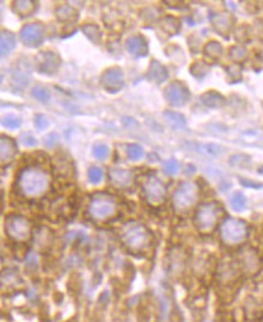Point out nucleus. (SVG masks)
Listing matches in <instances>:
<instances>
[{
	"label": "nucleus",
	"mask_w": 263,
	"mask_h": 322,
	"mask_svg": "<svg viewBox=\"0 0 263 322\" xmlns=\"http://www.w3.org/2000/svg\"><path fill=\"white\" fill-rule=\"evenodd\" d=\"M18 186L24 196H41L49 187V176L39 168H27L19 174Z\"/></svg>",
	"instance_id": "f257e3e1"
},
{
	"label": "nucleus",
	"mask_w": 263,
	"mask_h": 322,
	"mask_svg": "<svg viewBox=\"0 0 263 322\" xmlns=\"http://www.w3.org/2000/svg\"><path fill=\"white\" fill-rule=\"evenodd\" d=\"M122 242L133 252H139L149 245L150 234L143 225L138 222H129L122 228Z\"/></svg>",
	"instance_id": "f03ea898"
},
{
	"label": "nucleus",
	"mask_w": 263,
	"mask_h": 322,
	"mask_svg": "<svg viewBox=\"0 0 263 322\" xmlns=\"http://www.w3.org/2000/svg\"><path fill=\"white\" fill-rule=\"evenodd\" d=\"M220 236L227 245H238L248 237L247 223L238 219H227L222 223Z\"/></svg>",
	"instance_id": "7ed1b4c3"
},
{
	"label": "nucleus",
	"mask_w": 263,
	"mask_h": 322,
	"mask_svg": "<svg viewBox=\"0 0 263 322\" xmlns=\"http://www.w3.org/2000/svg\"><path fill=\"white\" fill-rule=\"evenodd\" d=\"M116 211V202L111 196L105 193H98L93 196L89 203L88 214L90 217L98 221L109 219Z\"/></svg>",
	"instance_id": "20e7f679"
},
{
	"label": "nucleus",
	"mask_w": 263,
	"mask_h": 322,
	"mask_svg": "<svg viewBox=\"0 0 263 322\" xmlns=\"http://www.w3.org/2000/svg\"><path fill=\"white\" fill-rule=\"evenodd\" d=\"M221 215V208L217 203H205L198 208L196 213V225L202 232H210L215 227Z\"/></svg>",
	"instance_id": "39448f33"
},
{
	"label": "nucleus",
	"mask_w": 263,
	"mask_h": 322,
	"mask_svg": "<svg viewBox=\"0 0 263 322\" xmlns=\"http://www.w3.org/2000/svg\"><path fill=\"white\" fill-rule=\"evenodd\" d=\"M198 199V188L192 182H181L174 192L173 203L177 210H188L196 204Z\"/></svg>",
	"instance_id": "423d86ee"
},
{
	"label": "nucleus",
	"mask_w": 263,
	"mask_h": 322,
	"mask_svg": "<svg viewBox=\"0 0 263 322\" xmlns=\"http://www.w3.org/2000/svg\"><path fill=\"white\" fill-rule=\"evenodd\" d=\"M144 194L151 204H160L166 198V187L160 179L151 175L148 176L143 185Z\"/></svg>",
	"instance_id": "0eeeda50"
},
{
	"label": "nucleus",
	"mask_w": 263,
	"mask_h": 322,
	"mask_svg": "<svg viewBox=\"0 0 263 322\" xmlns=\"http://www.w3.org/2000/svg\"><path fill=\"white\" fill-rule=\"evenodd\" d=\"M165 97L167 101L173 106H182L187 103L189 92L187 87L180 81H173L165 89Z\"/></svg>",
	"instance_id": "6e6552de"
},
{
	"label": "nucleus",
	"mask_w": 263,
	"mask_h": 322,
	"mask_svg": "<svg viewBox=\"0 0 263 322\" xmlns=\"http://www.w3.org/2000/svg\"><path fill=\"white\" fill-rule=\"evenodd\" d=\"M6 231L11 238L25 240L30 233L29 222L22 216H10L6 220Z\"/></svg>",
	"instance_id": "1a4fd4ad"
},
{
	"label": "nucleus",
	"mask_w": 263,
	"mask_h": 322,
	"mask_svg": "<svg viewBox=\"0 0 263 322\" xmlns=\"http://www.w3.org/2000/svg\"><path fill=\"white\" fill-rule=\"evenodd\" d=\"M45 29L44 25L40 23H29L25 24L21 29V40L23 41L24 45L28 46H38L44 40Z\"/></svg>",
	"instance_id": "9d476101"
},
{
	"label": "nucleus",
	"mask_w": 263,
	"mask_h": 322,
	"mask_svg": "<svg viewBox=\"0 0 263 322\" xmlns=\"http://www.w3.org/2000/svg\"><path fill=\"white\" fill-rule=\"evenodd\" d=\"M100 82L107 92H118L124 84L123 73L118 68H110L101 75Z\"/></svg>",
	"instance_id": "9b49d317"
},
{
	"label": "nucleus",
	"mask_w": 263,
	"mask_h": 322,
	"mask_svg": "<svg viewBox=\"0 0 263 322\" xmlns=\"http://www.w3.org/2000/svg\"><path fill=\"white\" fill-rule=\"evenodd\" d=\"M36 66L42 74H55L61 66V59L56 53L51 51H44L36 56Z\"/></svg>",
	"instance_id": "f8f14e48"
},
{
	"label": "nucleus",
	"mask_w": 263,
	"mask_h": 322,
	"mask_svg": "<svg viewBox=\"0 0 263 322\" xmlns=\"http://www.w3.org/2000/svg\"><path fill=\"white\" fill-rule=\"evenodd\" d=\"M17 154L16 143L11 138L0 137V166L10 164Z\"/></svg>",
	"instance_id": "ddd939ff"
},
{
	"label": "nucleus",
	"mask_w": 263,
	"mask_h": 322,
	"mask_svg": "<svg viewBox=\"0 0 263 322\" xmlns=\"http://www.w3.org/2000/svg\"><path fill=\"white\" fill-rule=\"evenodd\" d=\"M126 49L135 57H144V56L148 55L149 51L148 42H146L145 38L141 35H133L127 39Z\"/></svg>",
	"instance_id": "4468645a"
},
{
	"label": "nucleus",
	"mask_w": 263,
	"mask_h": 322,
	"mask_svg": "<svg viewBox=\"0 0 263 322\" xmlns=\"http://www.w3.org/2000/svg\"><path fill=\"white\" fill-rule=\"evenodd\" d=\"M110 181L117 188H126L132 183L133 174L131 170L120 168H112L109 171Z\"/></svg>",
	"instance_id": "2eb2a0df"
},
{
	"label": "nucleus",
	"mask_w": 263,
	"mask_h": 322,
	"mask_svg": "<svg viewBox=\"0 0 263 322\" xmlns=\"http://www.w3.org/2000/svg\"><path fill=\"white\" fill-rule=\"evenodd\" d=\"M233 16L228 12H221L217 13V15L214 16L213 18V25L216 29V32L221 35H225L227 34L233 27Z\"/></svg>",
	"instance_id": "dca6fc26"
},
{
	"label": "nucleus",
	"mask_w": 263,
	"mask_h": 322,
	"mask_svg": "<svg viewBox=\"0 0 263 322\" xmlns=\"http://www.w3.org/2000/svg\"><path fill=\"white\" fill-rule=\"evenodd\" d=\"M148 78L155 83H162L168 79V72L160 62L152 61L148 70Z\"/></svg>",
	"instance_id": "f3484780"
},
{
	"label": "nucleus",
	"mask_w": 263,
	"mask_h": 322,
	"mask_svg": "<svg viewBox=\"0 0 263 322\" xmlns=\"http://www.w3.org/2000/svg\"><path fill=\"white\" fill-rule=\"evenodd\" d=\"M16 46V38L11 32H0V56L10 53Z\"/></svg>",
	"instance_id": "a211bd4d"
},
{
	"label": "nucleus",
	"mask_w": 263,
	"mask_h": 322,
	"mask_svg": "<svg viewBox=\"0 0 263 322\" xmlns=\"http://www.w3.org/2000/svg\"><path fill=\"white\" fill-rule=\"evenodd\" d=\"M36 10V2L32 0H19L13 2V11L19 16H29Z\"/></svg>",
	"instance_id": "6ab92c4d"
},
{
	"label": "nucleus",
	"mask_w": 263,
	"mask_h": 322,
	"mask_svg": "<svg viewBox=\"0 0 263 322\" xmlns=\"http://www.w3.org/2000/svg\"><path fill=\"white\" fill-rule=\"evenodd\" d=\"M202 101L203 104L208 107L216 109V107H221L223 104H225V98H223L220 93L215 91H209L202 95Z\"/></svg>",
	"instance_id": "aec40b11"
},
{
	"label": "nucleus",
	"mask_w": 263,
	"mask_h": 322,
	"mask_svg": "<svg viewBox=\"0 0 263 322\" xmlns=\"http://www.w3.org/2000/svg\"><path fill=\"white\" fill-rule=\"evenodd\" d=\"M161 27H162V29L165 30L166 33L173 35V34H176L179 32V19H176L173 16H167L162 19V22H161Z\"/></svg>",
	"instance_id": "412c9836"
},
{
	"label": "nucleus",
	"mask_w": 263,
	"mask_h": 322,
	"mask_svg": "<svg viewBox=\"0 0 263 322\" xmlns=\"http://www.w3.org/2000/svg\"><path fill=\"white\" fill-rule=\"evenodd\" d=\"M83 32L85 33V35H86L90 41L94 42V44H99V42H100L101 33L98 25L92 23L85 24L83 27Z\"/></svg>",
	"instance_id": "4be33fe9"
},
{
	"label": "nucleus",
	"mask_w": 263,
	"mask_h": 322,
	"mask_svg": "<svg viewBox=\"0 0 263 322\" xmlns=\"http://www.w3.org/2000/svg\"><path fill=\"white\" fill-rule=\"evenodd\" d=\"M165 116H166L167 121H168V123L171 124L172 127H174V128L181 129V128H183V127L186 126L185 117H183V116L181 114H179V112L167 111L165 114Z\"/></svg>",
	"instance_id": "5701e85b"
},
{
	"label": "nucleus",
	"mask_w": 263,
	"mask_h": 322,
	"mask_svg": "<svg viewBox=\"0 0 263 322\" xmlns=\"http://www.w3.org/2000/svg\"><path fill=\"white\" fill-rule=\"evenodd\" d=\"M204 53L206 57L211 59H217L222 55V46L217 41H209L204 47Z\"/></svg>",
	"instance_id": "b1692460"
},
{
	"label": "nucleus",
	"mask_w": 263,
	"mask_h": 322,
	"mask_svg": "<svg viewBox=\"0 0 263 322\" xmlns=\"http://www.w3.org/2000/svg\"><path fill=\"white\" fill-rule=\"evenodd\" d=\"M57 17L63 22H73L78 18V12L73 7L64 5L57 10Z\"/></svg>",
	"instance_id": "393cba45"
},
{
	"label": "nucleus",
	"mask_w": 263,
	"mask_h": 322,
	"mask_svg": "<svg viewBox=\"0 0 263 322\" xmlns=\"http://www.w3.org/2000/svg\"><path fill=\"white\" fill-rule=\"evenodd\" d=\"M231 207L234 209L236 211H242L244 210L245 207H247V198L244 197V194L240 193V192H237L233 196L231 197Z\"/></svg>",
	"instance_id": "a878e982"
},
{
	"label": "nucleus",
	"mask_w": 263,
	"mask_h": 322,
	"mask_svg": "<svg viewBox=\"0 0 263 322\" xmlns=\"http://www.w3.org/2000/svg\"><path fill=\"white\" fill-rule=\"evenodd\" d=\"M127 156L131 161H139L144 156V150L137 144H131L127 146Z\"/></svg>",
	"instance_id": "bb28decb"
},
{
	"label": "nucleus",
	"mask_w": 263,
	"mask_h": 322,
	"mask_svg": "<svg viewBox=\"0 0 263 322\" xmlns=\"http://www.w3.org/2000/svg\"><path fill=\"white\" fill-rule=\"evenodd\" d=\"M248 57V51L243 46L232 47L230 52V58L234 62H243Z\"/></svg>",
	"instance_id": "cd10ccee"
},
{
	"label": "nucleus",
	"mask_w": 263,
	"mask_h": 322,
	"mask_svg": "<svg viewBox=\"0 0 263 322\" xmlns=\"http://www.w3.org/2000/svg\"><path fill=\"white\" fill-rule=\"evenodd\" d=\"M32 94L35 99H38L40 101H47L50 99L49 89L45 88V87H41V86L34 87L33 91H32Z\"/></svg>",
	"instance_id": "c85d7f7f"
},
{
	"label": "nucleus",
	"mask_w": 263,
	"mask_h": 322,
	"mask_svg": "<svg viewBox=\"0 0 263 322\" xmlns=\"http://www.w3.org/2000/svg\"><path fill=\"white\" fill-rule=\"evenodd\" d=\"M206 72H208V67L205 66L202 62H196L193 66L191 67V73L193 76H196L198 79H202L203 76H205Z\"/></svg>",
	"instance_id": "c756f323"
},
{
	"label": "nucleus",
	"mask_w": 263,
	"mask_h": 322,
	"mask_svg": "<svg viewBox=\"0 0 263 322\" xmlns=\"http://www.w3.org/2000/svg\"><path fill=\"white\" fill-rule=\"evenodd\" d=\"M163 169L168 175H175L179 171V163L174 158H171V160L166 161L165 164H163Z\"/></svg>",
	"instance_id": "7c9ffc66"
},
{
	"label": "nucleus",
	"mask_w": 263,
	"mask_h": 322,
	"mask_svg": "<svg viewBox=\"0 0 263 322\" xmlns=\"http://www.w3.org/2000/svg\"><path fill=\"white\" fill-rule=\"evenodd\" d=\"M88 179L92 183H99L103 179V170L98 166H92L88 169Z\"/></svg>",
	"instance_id": "2f4dec72"
},
{
	"label": "nucleus",
	"mask_w": 263,
	"mask_h": 322,
	"mask_svg": "<svg viewBox=\"0 0 263 322\" xmlns=\"http://www.w3.org/2000/svg\"><path fill=\"white\" fill-rule=\"evenodd\" d=\"M93 155L98 160H105L109 156V148L106 145H104V144H98L93 149Z\"/></svg>",
	"instance_id": "473e14b6"
},
{
	"label": "nucleus",
	"mask_w": 263,
	"mask_h": 322,
	"mask_svg": "<svg viewBox=\"0 0 263 322\" xmlns=\"http://www.w3.org/2000/svg\"><path fill=\"white\" fill-rule=\"evenodd\" d=\"M244 264L245 267H250L251 269H254V268H257V265H259V258H257L256 253L254 252H247L244 256Z\"/></svg>",
	"instance_id": "72a5a7b5"
},
{
	"label": "nucleus",
	"mask_w": 263,
	"mask_h": 322,
	"mask_svg": "<svg viewBox=\"0 0 263 322\" xmlns=\"http://www.w3.org/2000/svg\"><path fill=\"white\" fill-rule=\"evenodd\" d=\"M2 124H4V127H6L8 129H16L18 128L21 122H19L18 118L12 117V116H8V117H5L4 120H2Z\"/></svg>",
	"instance_id": "f704fd0d"
},
{
	"label": "nucleus",
	"mask_w": 263,
	"mask_h": 322,
	"mask_svg": "<svg viewBox=\"0 0 263 322\" xmlns=\"http://www.w3.org/2000/svg\"><path fill=\"white\" fill-rule=\"evenodd\" d=\"M35 126L42 131V129H45L49 126V121H47V118L44 115H38L35 117Z\"/></svg>",
	"instance_id": "c9c22d12"
},
{
	"label": "nucleus",
	"mask_w": 263,
	"mask_h": 322,
	"mask_svg": "<svg viewBox=\"0 0 263 322\" xmlns=\"http://www.w3.org/2000/svg\"><path fill=\"white\" fill-rule=\"evenodd\" d=\"M227 72H228V74L233 76L234 80H237V79L242 78V73H240V68L238 66H231L227 69Z\"/></svg>",
	"instance_id": "e433bc0d"
},
{
	"label": "nucleus",
	"mask_w": 263,
	"mask_h": 322,
	"mask_svg": "<svg viewBox=\"0 0 263 322\" xmlns=\"http://www.w3.org/2000/svg\"><path fill=\"white\" fill-rule=\"evenodd\" d=\"M21 139H22V143H23L25 146H34V145H36L35 138L32 137V135H29V134H23L21 137Z\"/></svg>",
	"instance_id": "4c0bfd02"
},
{
	"label": "nucleus",
	"mask_w": 263,
	"mask_h": 322,
	"mask_svg": "<svg viewBox=\"0 0 263 322\" xmlns=\"http://www.w3.org/2000/svg\"><path fill=\"white\" fill-rule=\"evenodd\" d=\"M259 171H260V174H263V166H262V168H261V169H260V170H259Z\"/></svg>",
	"instance_id": "58836bf2"
},
{
	"label": "nucleus",
	"mask_w": 263,
	"mask_h": 322,
	"mask_svg": "<svg viewBox=\"0 0 263 322\" xmlns=\"http://www.w3.org/2000/svg\"><path fill=\"white\" fill-rule=\"evenodd\" d=\"M1 80H2V76L0 75V82H1Z\"/></svg>",
	"instance_id": "ea45409f"
}]
</instances>
